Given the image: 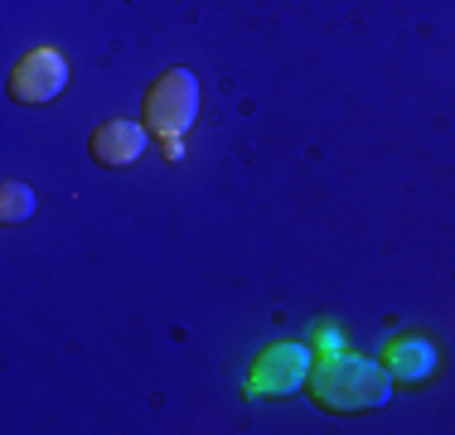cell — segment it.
<instances>
[{"mask_svg": "<svg viewBox=\"0 0 455 435\" xmlns=\"http://www.w3.org/2000/svg\"><path fill=\"white\" fill-rule=\"evenodd\" d=\"M393 383L397 377L387 373V363L359 358L349 348L334 358H320L315 373H310V392L324 411H378L393 401Z\"/></svg>", "mask_w": 455, "mask_h": 435, "instance_id": "obj_1", "label": "cell"}, {"mask_svg": "<svg viewBox=\"0 0 455 435\" xmlns=\"http://www.w3.org/2000/svg\"><path fill=\"white\" fill-rule=\"evenodd\" d=\"M194 116H199V78L189 68H170L150 83L146 92V126L150 136L170 140V136H189Z\"/></svg>", "mask_w": 455, "mask_h": 435, "instance_id": "obj_2", "label": "cell"}, {"mask_svg": "<svg viewBox=\"0 0 455 435\" xmlns=\"http://www.w3.org/2000/svg\"><path fill=\"white\" fill-rule=\"evenodd\" d=\"M310 373H315V348L306 344H276L257 358L252 368V392L257 397H296L300 387H310Z\"/></svg>", "mask_w": 455, "mask_h": 435, "instance_id": "obj_3", "label": "cell"}, {"mask_svg": "<svg viewBox=\"0 0 455 435\" xmlns=\"http://www.w3.org/2000/svg\"><path fill=\"white\" fill-rule=\"evenodd\" d=\"M68 87V59H63L59 49H29L25 59L10 68V97L25 107H44L53 97Z\"/></svg>", "mask_w": 455, "mask_h": 435, "instance_id": "obj_4", "label": "cell"}, {"mask_svg": "<svg viewBox=\"0 0 455 435\" xmlns=\"http://www.w3.org/2000/svg\"><path fill=\"white\" fill-rule=\"evenodd\" d=\"M146 140H150V126L140 122H107L92 130V160L107 170H122V165H136L146 155Z\"/></svg>", "mask_w": 455, "mask_h": 435, "instance_id": "obj_5", "label": "cell"}, {"mask_svg": "<svg viewBox=\"0 0 455 435\" xmlns=\"http://www.w3.org/2000/svg\"><path fill=\"white\" fill-rule=\"evenodd\" d=\"M387 373L397 383H427L436 373V348H431V339H397L387 348Z\"/></svg>", "mask_w": 455, "mask_h": 435, "instance_id": "obj_6", "label": "cell"}, {"mask_svg": "<svg viewBox=\"0 0 455 435\" xmlns=\"http://www.w3.org/2000/svg\"><path fill=\"white\" fill-rule=\"evenodd\" d=\"M35 209H39V199H35L29 184H20V179L0 184V218H5V223H29Z\"/></svg>", "mask_w": 455, "mask_h": 435, "instance_id": "obj_7", "label": "cell"}, {"mask_svg": "<svg viewBox=\"0 0 455 435\" xmlns=\"http://www.w3.org/2000/svg\"><path fill=\"white\" fill-rule=\"evenodd\" d=\"M310 348H315L320 358H334V353H344V348H349V334H344L334 320H320L315 329H310Z\"/></svg>", "mask_w": 455, "mask_h": 435, "instance_id": "obj_8", "label": "cell"}, {"mask_svg": "<svg viewBox=\"0 0 455 435\" xmlns=\"http://www.w3.org/2000/svg\"><path fill=\"white\" fill-rule=\"evenodd\" d=\"M165 146V160H184V136H170V140H160Z\"/></svg>", "mask_w": 455, "mask_h": 435, "instance_id": "obj_9", "label": "cell"}]
</instances>
